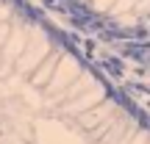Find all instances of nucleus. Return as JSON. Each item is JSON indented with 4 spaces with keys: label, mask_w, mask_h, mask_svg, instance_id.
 <instances>
[{
    "label": "nucleus",
    "mask_w": 150,
    "mask_h": 144,
    "mask_svg": "<svg viewBox=\"0 0 150 144\" xmlns=\"http://www.w3.org/2000/svg\"><path fill=\"white\" fill-rule=\"evenodd\" d=\"M0 50V144H150V125L75 50Z\"/></svg>",
    "instance_id": "1"
}]
</instances>
